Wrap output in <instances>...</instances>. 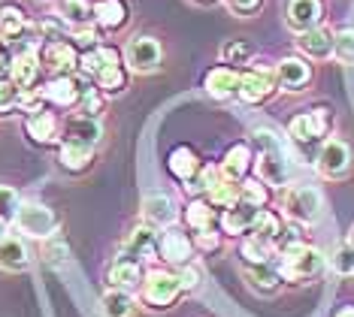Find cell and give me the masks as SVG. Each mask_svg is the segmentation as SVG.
Returning <instances> with one entry per match:
<instances>
[{"label": "cell", "instance_id": "36", "mask_svg": "<svg viewBox=\"0 0 354 317\" xmlns=\"http://www.w3.org/2000/svg\"><path fill=\"white\" fill-rule=\"evenodd\" d=\"M39 260H43L46 266H52V269H58L70 260V245L67 239H64L61 233L49 236V239H43V245H39Z\"/></svg>", "mask_w": 354, "mask_h": 317}, {"label": "cell", "instance_id": "40", "mask_svg": "<svg viewBox=\"0 0 354 317\" xmlns=\"http://www.w3.org/2000/svg\"><path fill=\"white\" fill-rule=\"evenodd\" d=\"M239 200L248 202V206L267 209V202H270V188L261 182V178H243V182H239Z\"/></svg>", "mask_w": 354, "mask_h": 317}, {"label": "cell", "instance_id": "16", "mask_svg": "<svg viewBox=\"0 0 354 317\" xmlns=\"http://www.w3.org/2000/svg\"><path fill=\"white\" fill-rule=\"evenodd\" d=\"M39 76H43L39 48H19L10 64V79L21 91H30V88H39Z\"/></svg>", "mask_w": 354, "mask_h": 317}, {"label": "cell", "instance_id": "35", "mask_svg": "<svg viewBox=\"0 0 354 317\" xmlns=\"http://www.w3.org/2000/svg\"><path fill=\"white\" fill-rule=\"evenodd\" d=\"M281 230H285V224H281V218L276 215V211L261 209V211H257V218H254V224H252V230H248V236H257V239L270 242V245L276 248Z\"/></svg>", "mask_w": 354, "mask_h": 317}, {"label": "cell", "instance_id": "7", "mask_svg": "<svg viewBox=\"0 0 354 317\" xmlns=\"http://www.w3.org/2000/svg\"><path fill=\"white\" fill-rule=\"evenodd\" d=\"M160 61H164V48H160V43L155 37H149V34H136L127 39V46H124V64H127V70H133V73H155L160 70Z\"/></svg>", "mask_w": 354, "mask_h": 317}, {"label": "cell", "instance_id": "26", "mask_svg": "<svg viewBox=\"0 0 354 317\" xmlns=\"http://www.w3.org/2000/svg\"><path fill=\"white\" fill-rule=\"evenodd\" d=\"M243 275H245V284L254 290L257 296H272L279 294V287L285 281H281V275L276 269V263H257V266H243Z\"/></svg>", "mask_w": 354, "mask_h": 317}, {"label": "cell", "instance_id": "46", "mask_svg": "<svg viewBox=\"0 0 354 317\" xmlns=\"http://www.w3.org/2000/svg\"><path fill=\"white\" fill-rule=\"evenodd\" d=\"M176 272H179V281H182L185 294H194L200 284H203V269H200L197 263H188V266H182V269H176Z\"/></svg>", "mask_w": 354, "mask_h": 317}, {"label": "cell", "instance_id": "15", "mask_svg": "<svg viewBox=\"0 0 354 317\" xmlns=\"http://www.w3.org/2000/svg\"><path fill=\"white\" fill-rule=\"evenodd\" d=\"M315 169L324 178H342V175H348V169H351V148H348V142L327 140L324 145H321L318 157H315Z\"/></svg>", "mask_w": 354, "mask_h": 317}, {"label": "cell", "instance_id": "48", "mask_svg": "<svg viewBox=\"0 0 354 317\" xmlns=\"http://www.w3.org/2000/svg\"><path fill=\"white\" fill-rule=\"evenodd\" d=\"M254 145H257L261 151H285L272 130H254Z\"/></svg>", "mask_w": 354, "mask_h": 317}, {"label": "cell", "instance_id": "38", "mask_svg": "<svg viewBox=\"0 0 354 317\" xmlns=\"http://www.w3.org/2000/svg\"><path fill=\"white\" fill-rule=\"evenodd\" d=\"M252 58H254V46L248 43V39H227V43L221 46V61L233 70L252 64Z\"/></svg>", "mask_w": 354, "mask_h": 317}, {"label": "cell", "instance_id": "50", "mask_svg": "<svg viewBox=\"0 0 354 317\" xmlns=\"http://www.w3.org/2000/svg\"><path fill=\"white\" fill-rule=\"evenodd\" d=\"M333 317H354V305H342V308H336Z\"/></svg>", "mask_w": 354, "mask_h": 317}, {"label": "cell", "instance_id": "30", "mask_svg": "<svg viewBox=\"0 0 354 317\" xmlns=\"http://www.w3.org/2000/svg\"><path fill=\"white\" fill-rule=\"evenodd\" d=\"M28 30H30V21H28L25 6L12 3V0L0 3V37H3L6 43L19 39L21 34H28Z\"/></svg>", "mask_w": 354, "mask_h": 317}, {"label": "cell", "instance_id": "29", "mask_svg": "<svg viewBox=\"0 0 354 317\" xmlns=\"http://www.w3.org/2000/svg\"><path fill=\"white\" fill-rule=\"evenodd\" d=\"M252 160H254V154H252V145L248 142H236V145H230L227 154H224V160H221V175L224 178H233V182H243V178L248 175V169H252Z\"/></svg>", "mask_w": 354, "mask_h": 317}, {"label": "cell", "instance_id": "22", "mask_svg": "<svg viewBox=\"0 0 354 317\" xmlns=\"http://www.w3.org/2000/svg\"><path fill=\"white\" fill-rule=\"evenodd\" d=\"M257 206H248V202L239 200L236 206H230V209H221V215H218V230L224 236H248V230H252V224H254V218H257Z\"/></svg>", "mask_w": 354, "mask_h": 317}, {"label": "cell", "instance_id": "1", "mask_svg": "<svg viewBox=\"0 0 354 317\" xmlns=\"http://www.w3.org/2000/svg\"><path fill=\"white\" fill-rule=\"evenodd\" d=\"M276 269L281 275V281L288 284H303L315 275L324 272V254L318 248L306 245V242H294V245H285L276 251Z\"/></svg>", "mask_w": 354, "mask_h": 317}, {"label": "cell", "instance_id": "4", "mask_svg": "<svg viewBox=\"0 0 354 317\" xmlns=\"http://www.w3.org/2000/svg\"><path fill=\"white\" fill-rule=\"evenodd\" d=\"M15 230L19 233H25L30 236V239H49V236L58 233V227H61V218H58V211H55L52 206H46V202H21V209H19V215H15Z\"/></svg>", "mask_w": 354, "mask_h": 317}, {"label": "cell", "instance_id": "10", "mask_svg": "<svg viewBox=\"0 0 354 317\" xmlns=\"http://www.w3.org/2000/svg\"><path fill=\"white\" fill-rule=\"evenodd\" d=\"M140 215H142V221H146L149 227H155V230H167V227H173L176 221H179L182 211H179V202L173 200V193L151 191V193L142 197Z\"/></svg>", "mask_w": 354, "mask_h": 317}, {"label": "cell", "instance_id": "49", "mask_svg": "<svg viewBox=\"0 0 354 317\" xmlns=\"http://www.w3.org/2000/svg\"><path fill=\"white\" fill-rule=\"evenodd\" d=\"M224 3H227V10L233 15H254L257 10H261L263 0H224Z\"/></svg>", "mask_w": 354, "mask_h": 317}, {"label": "cell", "instance_id": "51", "mask_svg": "<svg viewBox=\"0 0 354 317\" xmlns=\"http://www.w3.org/2000/svg\"><path fill=\"white\" fill-rule=\"evenodd\" d=\"M3 239H6V224L0 221V242H3Z\"/></svg>", "mask_w": 354, "mask_h": 317}, {"label": "cell", "instance_id": "6", "mask_svg": "<svg viewBox=\"0 0 354 317\" xmlns=\"http://www.w3.org/2000/svg\"><path fill=\"white\" fill-rule=\"evenodd\" d=\"M194 239H191L179 227H167V230L158 233V257L164 260L173 269H182V266L194 263Z\"/></svg>", "mask_w": 354, "mask_h": 317}, {"label": "cell", "instance_id": "52", "mask_svg": "<svg viewBox=\"0 0 354 317\" xmlns=\"http://www.w3.org/2000/svg\"><path fill=\"white\" fill-rule=\"evenodd\" d=\"M348 245L354 248V227H351V230H348Z\"/></svg>", "mask_w": 354, "mask_h": 317}, {"label": "cell", "instance_id": "11", "mask_svg": "<svg viewBox=\"0 0 354 317\" xmlns=\"http://www.w3.org/2000/svg\"><path fill=\"white\" fill-rule=\"evenodd\" d=\"M61 142L82 145V148H97V145L103 142L100 118H88V115H82V112L67 115L64 124H61Z\"/></svg>", "mask_w": 354, "mask_h": 317}, {"label": "cell", "instance_id": "5", "mask_svg": "<svg viewBox=\"0 0 354 317\" xmlns=\"http://www.w3.org/2000/svg\"><path fill=\"white\" fill-rule=\"evenodd\" d=\"M79 48L70 39H46L39 46V61H43V73L49 76H70L79 73Z\"/></svg>", "mask_w": 354, "mask_h": 317}, {"label": "cell", "instance_id": "34", "mask_svg": "<svg viewBox=\"0 0 354 317\" xmlns=\"http://www.w3.org/2000/svg\"><path fill=\"white\" fill-rule=\"evenodd\" d=\"M58 15L70 28H82L94 21V3L91 0H58Z\"/></svg>", "mask_w": 354, "mask_h": 317}, {"label": "cell", "instance_id": "23", "mask_svg": "<svg viewBox=\"0 0 354 317\" xmlns=\"http://www.w3.org/2000/svg\"><path fill=\"white\" fill-rule=\"evenodd\" d=\"M276 79L285 91H303L312 82V67L297 55H288L276 64Z\"/></svg>", "mask_w": 354, "mask_h": 317}, {"label": "cell", "instance_id": "43", "mask_svg": "<svg viewBox=\"0 0 354 317\" xmlns=\"http://www.w3.org/2000/svg\"><path fill=\"white\" fill-rule=\"evenodd\" d=\"M19 209H21V197H19V191L10 188V184H0V221H3V224L15 221Z\"/></svg>", "mask_w": 354, "mask_h": 317}, {"label": "cell", "instance_id": "45", "mask_svg": "<svg viewBox=\"0 0 354 317\" xmlns=\"http://www.w3.org/2000/svg\"><path fill=\"white\" fill-rule=\"evenodd\" d=\"M221 230L215 227V230H203V233H194L191 239H194V251L197 254H215V251H221Z\"/></svg>", "mask_w": 354, "mask_h": 317}, {"label": "cell", "instance_id": "14", "mask_svg": "<svg viewBox=\"0 0 354 317\" xmlns=\"http://www.w3.org/2000/svg\"><path fill=\"white\" fill-rule=\"evenodd\" d=\"M61 124H64V121L52 112V106H43V109H37V112H28L25 133H28V140L34 142V145H43V148H49V145L58 142Z\"/></svg>", "mask_w": 354, "mask_h": 317}, {"label": "cell", "instance_id": "18", "mask_svg": "<svg viewBox=\"0 0 354 317\" xmlns=\"http://www.w3.org/2000/svg\"><path fill=\"white\" fill-rule=\"evenodd\" d=\"M239 79H243V73L233 67H212L203 76V88L215 100H233V97H239Z\"/></svg>", "mask_w": 354, "mask_h": 317}, {"label": "cell", "instance_id": "33", "mask_svg": "<svg viewBox=\"0 0 354 317\" xmlns=\"http://www.w3.org/2000/svg\"><path fill=\"white\" fill-rule=\"evenodd\" d=\"M103 317H136L140 305H136L133 294H124V290H106L100 299Z\"/></svg>", "mask_w": 354, "mask_h": 317}, {"label": "cell", "instance_id": "39", "mask_svg": "<svg viewBox=\"0 0 354 317\" xmlns=\"http://www.w3.org/2000/svg\"><path fill=\"white\" fill-rule=\"evenodd\" d=\"M206 200L212 202L215 209H230L239 202V182H233V178H218V182L212 184V191L206 193Z\"/></svg>", "mask_w": 354, "mask_h": 317}, {"label": "cell", "instance_id": "13", "mask_svg": "<svg viewBox=\"0 0 354 317\" xmlns=\"http://www.w3.org/2000/svg\"><path fill=\"white\" fill-rule=\"evenodd\" d=\"M142 278H146V269H142V260L136 257H115L106 266V284L109 290H124V294H133V290L142 287Z\"/></svg>", "mask_w": 354, "mask_h": 317}, {"label": "cell", "instance_id": "27", "mask_svg": "<svg viewBox=\"0 0 354 317\" xmlns=\"http://www.w3.org/2000/svg\"><path fill=\"white\" fill-rule=\"evenodd\" d=\"M91 82L100 88L106 97H115V94H124L127 91V70H124V64H122V58H112V61H106L103 67L94 73L91 76Z\"/></svg>", "mask_w": 354, "mask_h": 317}, {"label": "cell", "instance_id": "19", "mask_svg": "<svg viewBox=\"0 0 354 317\" xmlns=\"http://www.w3.org/2000/svg\"><path fill=\"white\" fill-rule=\"evenodd\" d=\"M131 21V6L127 0H94V24L103 34L112 30H124Z\"/></svg>", "mask_w": 354, "mask_h": 317}, {"label": "cell", "instance_id": "24", "mask_svg": "<svg viewBox=\"0 0 354 317\" xmlns=\"http://www.w3.org/2000/svg\"><path fill=\"white\" fill-rule=\"evenodd\" d=\"M122 254L136 257V260H146V257H151V254H158V230H155V227H149L146 221L136 224L133 230L124 236Z\"/></svg>", "mask_w": 354, "mask_h": 317}, {"label": "cell", "instance_id": "28", "mask_svg": "<svg viewBox=\"0 0 354 317\" xmlns=\"http://www.w3.org/2000/svg\"><path fill=\"white\" fill-rule=\"evenodd\" d=\"M185 224L191 227V233H203V230H215L218 227V209L212 206L206 197H194L182 211Z\"/></svg>", "mask_w": 354, "mask_h": 317}, {"label": "cell", "instance_id": "37", "mask_svg": "<svg viewBox=\"0 0 354 317\" xmlns=\"http://www.w3.org/2000/svg\"><path fill=\"white\" fill-rule=\"evenodd\" d=\"M239 254H243V263L245 266H257V263H272V254L276 248L270 242L257 239V236H245L243 245H239Z\"/></svg>", "mask_w": 354, "mask_h": 317}, {"label": "cell", "instance_id": "32", "mask_svg": "<svg viewBox=\"0 0 354 317\" xmlns=\"http://www.w3.org/2000/svg\"><path fill=\"white\" fill-rule=\"evenodd\" d=\"M94 164V148H82V145H70V142H61L58 148V166L64 173H88Z\"/></svg>", "mask_w": 354, "mask_h": 317}, {"label": "cell", "instance_id": "47", "mask_svg": "<svg viewBox=\"0 0 354 317\" xmlns=\"http://www.w3.org/2000/svg\"><path fill=\"white\" fill-rule=\"evenodd\" d=\"M333 269L339 272V275H354V248H351V245L336 248V254H333Z\"/></svg>", "mask_w": 354, "mask_h": 317}, {"label": "cell", "instance_id": "12", "mask_svg": "<svg viewBox=\"0 0 354 317\" xmlns=\"http://www.w3.org/2000/svg\"><path fill=\"white\" fill-rule=\"evenodd\" d=\"M276 91H279L276 70L254 67V70H245L243 79H239V100L243 103H252V106L267 103Z\"/></svg>", "mask_w": 354, "mask_h": 317}, {"label": "cell", "instance_id": "2", "mask_svg": "<svg viewBox=\"0 0 354 317\" xmlns=\"http://www.w3.org/2000/svg\"><path fill=\"white\" fill-rule=\"evenodd\" d=\"M185 296L179 272L176 269H149L140 287V299L142 305L151 311H170L179 305V299Z\"/></svg>", "mask_w": 354, "mask_h": 317}, {"label": "cell", "instance_id": "20", "mask_svg": "<svg viewBox=\"0 0 354 317\" xmlns=\"http://www.w3.org/2000/svg\"><path fill=\"white\" fill-rule=\"evenodd\" d=\"M34 266V251L19 236H6L0 242V269L3 272H28Z\"/></svg>", "mask_w": 354, "mask_h": 317}, {"label": "cell", "instance_id": "41", "mask_svg": "<svg viewBox=\"0 0 354 317\" xmlns=\"http://www.w3.org/2000/svg\"><path fill=\"white\" fill-rule=\"evenodd\" d=\"M19 106H21V88L10 76L0 79V115H12Z\"/></svg>", "mask_w": 354, "mask_h": 317}, {"label": "cell", "instance_id": "8", "mask_svg": "<svg viewBox=\"0 0 354 317\" xmlns=\"http://www.w3.org/2000/svg\"><path fill=\"white\" fill-rule=\"evenodd\" d=\"M327 133H330V109L327 106H315V109H309V112H300V115H294L291 124H288V136H291L297 145L321 142Z\"/></svg>", "mask_w": 354, "mask_h": 317}, {"label": "cell", "instance_id": "31", "mask_svg": "<svg viewBox=\"0 0 354 317\" xmlns=\"http://www.w3.org/2000/svg\"><path fill=\"white\" fill-rule=\"evenodd\" d=\"M297 46H300V52L303 55H309V58H315V61H324L333 55V30H327V28H312V30H306V34H300V39H297Z\"/></svg>", "mask_w": 354, "mask_h": 317}, {"label": "cell", "instance_id": "42", "mask_svg": "<svg viewBox=\"0 0 354 317\" xmlns=\"http://www.w3.org/2000/svg\"><path fill=\"white\" fill-rule=\"evenodd\" d=\"M103 106H106V94H103L97 85H91L82 94V100H79V109L76 112H82V115H88V118H100L103 115Z\"/></svg>", "mask_w": 354, "mask_h": 317}, {"label": "cell", "instance_id": "44", "mask_svg": "<svg viewBox=\"0 0 354 317\" xmlns=\"http://www.w3.org/2000/svg\"><path fill=\"white\" fill-rule=\"evenodd\" d=\"M333 55L342 64H354V28H342L333 34Z\"/></svg>", "mask_w": 354, "mask_h": 317}, {"label": "cell", "instance_id": "17", "mask_svg": "<svg viewBox=\"0 0 354 317\" xmlns=\"http://www.w3.org/2000/svg\"><path fill=\"white\" fill-rule=\"evenodd\" d=\"M321 19H324V3H321V0H288L285 21L297 34H306V30L318 28Z\"/></svg>", "mask_w": 354, "mask_h": 317}, {"label": "cell", "instance_id": "53", "mask_svg": "<svg viewBox=\"0 0 354 317\" xmlns=\"http://www.w3.org/2000/svg\"><path fill=\"white\" fill-rule=\"evenodd\" d=\"M194 3H203V6H209V3H215V0H194Z\"/></svg>", "mask_w": 354, "mask_h": 317}, {"label": "cell", "instance_id": "21", "mask_svg": "<svg viewBox=\"0 0 354 317\" xmlns=\"http://www.w3.org/2000/svg\"><path fill=\"white\" fill-rule=\"evenodd\" d=\"M257 175L267 188H285L291 178V164H288L285 151H261L257 157Z\"/></svg>", "mask_w": 354, "mask_h": 317}, {"label": "cell", "instance_id": "9", "mask_svg": "<svg viewBox=\"0 0 354 317\" xmlns=\"http://www.w3.org/2000/svg\"><path fill=\"white\" fill-rule=\"evenodd\" d=\"M281 206H285V215L291 218L297 224H315L321 218V211H324V200H321V193L315 188H309V184H303V188H291L285 193V200H281Z\"/></svg>", "mask_w": 354, "mask_h": 317}, {"label": "cell", "instance_id": "3", "mask_svg": "<svg viewBox=\"0 0 354 317\" xmlns=\"http://www.w3.org/2000/svg\"><path fill=\"white\" fill-rule=\"evenodd\" d=\"M91 85L94 82L82 73H70V76H52L46 85H39V91L52 109H79V100Z\"/></svg>", "mask_w": 354, "mask_h": 317}, {"label": "cell", "instance_id": "25", "mask_svg": "<svg viewBox=\"0 0 354 317\" xmlns=\"http://www.w3.org/2000/svg\"><path fill=\"white\" fill-rule=\"evenodd\" d=\"M167 169H170V175L176 182L185 184L203 169V160H200V154L191 148V145H176V148L167 154Z\"/></svg>", "mask_w": 354, "mask_h": 317}]
</instances>
